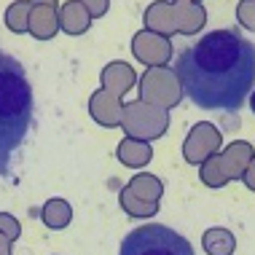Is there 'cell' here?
I'll return each mask as SVG.
<instances>
[{
	"mask_svg": "<svg viewBox=\"0 0 255 255\" xmlns=\"http://www.w3.org/2000/svg\"><path fill=\"white\" fill-rule=\"evenodd\" d=\"M175 75L196 108L237 113L255 86V46L237 30H215L177 54Z\"/></svg>",
	"mask_w": 255,
	"mask_h": 255,
	"instance_id": "obj_1",
	"label": "cell"
},
{
	"mask_svg": "<svg viewBox=\"0 0 255 255\" xmlns=\"http://www.w3.org/2000/svg\"><path fill=\"white\" fill-rule=\"evenodd\" d=\"M32 127V86L22 62L0 51V175H8L11 158Z\"/></svg>",
	"mask_w": 255,
	"mask_h": 255,
	"instance_id": "obj_2",
	"label": "cell"
},
{
	"mask_svg": "<svg viewBox=\"0 0 255 255\" xmlns=\"http://www.w3.org/2000/svg\"><path fill=\"white\" fill-rule=\"evenodd\" d=\"M119 255H194V247L177 231L161 223H150L129 231Z\"/></svg>",
	"mask_w": 255,
	"mask_h": 255,
	"instance_id": "obj_3",
	"label": "cell"
},
{
	"mask_svg": "<svg viewBox=\"0 0 255 255\" xmlns=\"http://www.w3.org/2000/svg\"><path fill=\"white\" fill-rule=\"evenodd\" d=\"M250 105H253V113H255V94H253V100H250Z\"/></svg>",
	"mask_w": 255,
	"mask_h": 255,
	"instance_id": "obj_4",
	"label": "cell"
}]
</instances>
